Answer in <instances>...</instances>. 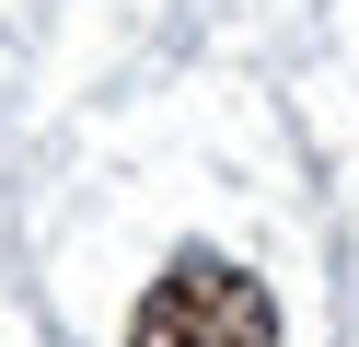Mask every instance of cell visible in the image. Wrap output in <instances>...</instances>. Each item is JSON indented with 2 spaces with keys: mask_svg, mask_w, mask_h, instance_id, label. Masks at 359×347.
Returning <instances> with one entry per match:
<instances>
[{
  "mask_svg": "<svg viewBox=\"0 0 359 347\" xmlns=\"http://www.w3.org/2000/svg\"><path fill=\"white\" fill-rule=\"evenodd\" d=\"M128 347H278V301L232 254H174L128 313Z\"/></svg>",
  "mask_w": 359,
  "mask_h": 347,
  "instance_id": "cell-1",
  "label": "cell"
}]
</instances>
